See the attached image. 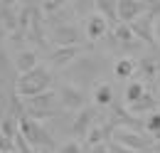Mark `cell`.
<instances>
[{"mask_svg":"<svg viewBox=\"0 0 160 153\" xmlns=\"http://www.w3.org/2000/svg\"><path fill=\"white\" fill-rule=\"evenodd\" d=\"M62 5H64V3H59V0H44V3H42V10H44V13H57Z\"/></svg>","mask_w":160,"mask_h":153,"instance_id":"obj_22","label":"cell"},{"mask_svg":"<svg viewBox=\"0 0 160 153\" xmlns=\"http://www.w3.org/2000/svg\"><path fill=\"white\" fill-rule=\"evenodd\" d=\"M15 148H18L20 153H32V146H30V143H27V141H25L20 134L15 136Z\"/></svg>","mask_w":160,"mask_h":153,"instance_id":"obj_21","label":"cell"},{"mask_svg":"<svg viewBox=\"0 0 160 153\" xmlns=\"http://www.w3.org/2000/svg\"><path fill=\"white\" fill-rule=\"evenodd\" d=\"M62 99H64V106H67V109H81V106H84V96H81V92L74 89V87H64V89H62Z\"/></svg>","mask_w":160,"mask_h":153,"instance_id":"obj_13","label":"cell"},{"mask_svg":"<svg viewBox=\"0 0 160 153\" xmlns=\"http://www.w3.org/2000/svg\"><path fill=\"white\" fill-rule=\"evenodd\" d=\"M108 151H111V153H136V151H128V148H123V146H118V143H113V141H111Z\"/></svg>","mask_w":160,"mask_h":153,"instance_id":"obj_24","label":"cell"},{"mask_svg":"<svg viewBox=\"0 0 160 153\" xmlns=\"http://www.w3.org/2000/svg\"><path fill=\"white\" fill-rule=\"evenodd\" d=\"M0 134L15 141V136H18V121L15 119H2L0 121Z\"/></svg>","mask_w":160,"mask_h":153,"instance_id":"obj_18","label":"cell"},{"mask_svg":"<svg viewBox=\"0 0 160 153\" xmlns=\"http://www.w3.org/2000/svg\"><path fill=\"white\" fill-rule=\"evenodd\" d=\"M145 13H148V8L140 0H118V22H123V25L136 22Z\"/></svg>","mask_w":160,"mask_h":153,"instance_id":"obj_5","label":"cell"},{"mask_svg":"<svg viewBox=\"0 0 160 153\" xmlns=\"http://www.w3.org/2000/svg\"><path fill=\"white\" fill-rule=\"evenodd\" d=\"M94 8H96V15H101L111 27L118 25V3L116 0H96Z\"/></svg>","mask_w":160,"mask_h":153,"instance_id":"obj_8","label":"cell"},{"mask_svg":"<svg viewBox=\"0 0 160 153\" xmlns=\"http://www.w3.org/2000/svg\"><path fill=\"white\" fill-rule=\"evenodd\" d=\"M18 134L30 143V146H40V143H49V136L44 134L37 121H32L30 116H20L18 119Z\"/></svg>","mask_w":160,"mask_h":153,"instance_id":"obj_3","label":"cell"},{"mask_svg":"<svg viewBox=\"0 0 160 153\" xmlns=\"http://www.w3.org/2000/svg\"><path fill=\"white\" fill-rule=\"evenodd\" d=\"M42 153H49V151H42Z\"/></svg>","mask_w":160,"mask_h":153,"instance_id":"obj_27","label":"cell"},{"mask_svg":"<svg viewBox=\"0 0 160 153\" xmlns=\"http://www.w3.org/2000/svg\"><path fill=\"white\" fill-rule=\"evenodd\" d=\"M108 22L101 18V15H91V18L86 20V37L89 40H101L106 32H108Z\"/></svg>","mask_w":160,"mask_h":153,"instance_id":"obj_9","label":"cell"},{"mask_svg":"<svg viewBox=\"0 0 160 153\" xmlns=\"http://www.w3.org/2000/svg\"><path fill=\"white\" fill-rule=\"evenodd\" d=\"M62 153H81V146L77 143V141H69V143H64Z\"/></svg>","mask_w":160,"mask_h":153,"instance_id":"obj_23","label":"cell"},{"mask_svg":"<svg viewBox=\"0 0 160 153\" xmlns=\"http://www.w3.org/2000/svg\"><path fill=\"white\" fill-rule=\"evenodd\" d=\"M77 55H79V47H59V50H54V52L49 55V62L57 64V67H62V64H69Z\"/></svg>","mask_w":160,"mask_h":153,"instance_id":"obj_12","label":"cell"},{"mask_svg":"<svg viewBox=\"0 0 160 153\" xmlns=\"http://www.w3.org/2000/svg\"><path fill=\"white\" fill-rule=\"evenodd\" d=\"M103 136H106V129H101V126H94L89 136H86V143H91V146H99V143H106L103 141Z\"/></svg>","mask_w":160,"mask_h":153,"instance_id":"obj_19","label":"cell"},{"mask_svg":"<svg viewBox=\"0 0 160 153\" xmlns=\"http://www.w3.org/2000/svg\"><path fill=\"white\" fill-rule=\"evenodd\" d=\"M94 111L91 109H81L79 116H77V121H74V126H72V131L77 136H89V131L94 129Z\"/></svg>","mask_w":160,"mask_h":153,"instance_id":"obj_10","label":"cell"},{"mask_svg":"<svg viewBox=\"0 0 160 153\" xmlns=\"http://www.w3.org/2000/svg\"><path fill=\"white\" fill-rule=\"evenodd\" d=\"M131 30H133L136 40H143V42H148V45H155V42H158V40H155V18H153L150 13H145V15H140L136 22H131Z\"/></svg>","mask_w":160,"mask_h":153,"instance_id":"obj_4","label":"cell"},{"mask_svg":"<svg viewBox=\"0 0 160 153\" xmlns=\"http://www.w3.org/2000/svg\"><path fill=\"white\" fill-rule=\"evenodd\" d=\"M113 72H116L118 79H128V76H133V72H136V59H131V57L118 59L116 67H113Z\"/></svg>","mask_w":160,"mask_h":153,"instance_id":"obj_16","label":"cell"},{"mask_svg":"<svg viewBox=\"0 0 160 153\" xmlns=\"http://www.w3.org/2000/svg\"><path fill=\"white\" fill-rule=\"evenodd\" d=\"M108 134H111V141L113 143H118L123 148H128V151H136V153H155L160 151V143L155 138H150V136L140 134V131H133V129H108Z\"/></svg>","mask_w":160,"mask_h":153,"instance_id":"obj_1","label":"cell"},{"mask_svg":"<svg viewBox=\"0 0 160 153\" xmlns=\"http://www.w3.org/2000/svg\"><path fill=\"white\" fill-rule=\"evenodd\" d=\"M126 111L131 116H136V119H145V114H153V111H158V99L153 94H145L140 96L136 104H131V106H126Z\"/></svg>","mask_w":160,"mask_h":153,"instance_id":"obj_7","label":"cell"},{"mask_svg":"<svg viewBox=\"0 0 160 153\" xmlns=\"http://www.w3.org/2000/svg\"><path fill=\"white\" fill-rule=\"evenodd\" d=\"M15 67H18L20 74H27V72L37 69V55H35L32 50H22L20 55L15 57Z\"/></svg>","mask_w":160,"mask_h":153,"instance_id":"obj_11","label":"cell"},{"mask_svg":"<svg viewBox=\"0 0 160 153\" xmlns=\"http://www.w3.org/2000/svg\"><path fill=\"white\" fill-rule=\"evenodd\" d=\"M52 40L59 47H77L79 42V30L74 25H54L52 27Z\"/></svg>","mask_w":160,"mask_h":153,"instance_id":"obj_6","label":"cell"},{"mask_svg":"<svg viewBox=\"0 0 160 153\" xmlns=\"http://www.w3.org/2000/svg\"><path fill=\"white\" fill-rule=\"evenodd\" d=\"M113 30V37L118 40L121 45H128V47H133V42H136V35H133V30H131V25H123L118 22L116 27H111Z\"/></svg>","mask_w":160,"mask_h":153,"instance_id":"obj_14","label":"cell"},{"mask_svg":"<svg viewBox=\"0 0 160 153\" xmlns=\"http://www.w3.org/2000/svg\"><path fill=\"white\" fill-rule=\"evenodd\" d=\"M155 40H160V15L155 18Z\"/></svg>","mask_w":160,"mask_h":153,"instance_id":"obj_26","label":"cell"},{"mask_svg":"<svg viewBox=\"0 0 160 153\" xmlns=\"http://www.w3.org/2000/svg\"><path fill=\"white\" fill-rule=\"evenodd\" d=\"M143 94H145V84H143V82H133V84H128V87H126V106L136 104Z\"/></svg>","mask_w":160,"mask_h":153,"instance_id":"obj_17","label":"cell"},{"mask_svg":"<svg viewBox=\"0 0 160 153\" xmlns=\"http://www.w3.org/2000/svg\"><path fill=\"white\" fill-rule=\"evenodd\" d=\"M94 104L111 106V104H113V89H111L108 84H99V87L94 89Z\"/></svg>","mask_w":160,"mask_h":153,"instance_id":"obj_15","label":"cell"},{"mask_svg":"<svg viewBox=\"0 0 160 153\" xmlns=\"http://www.w3.org/2000/svg\"><path fill=\"white\" fill-rule=\"evenodd\" d=\"M91 153H111V151H108V146H106V143H99V146H94V148H91Z\"/></svg>","mask_w":160,"mask_h":153,"instance_id":"obj_25","label":"cell"},{"mask_svg":"<svg viewBox=\"0 0 160 153\" xmlns=\"http://www.w3.org/2000/svg\"><path fill=\"white\" fill-rule=\"evenodd\" d=\"M47 87H49V72L42 69V67L27 72V74H20V79H18V94L22 99H32V96L44 94V92H49Z\"/></svg>","mask_w":160,"mask_h":153,"instance_id":"obj_2","label":"cell"},{"mask_svg":"<svg viewBox=\"0 0 160 153\" xmlns=\"http://www.w3.org/2000/svg\"><path fill=\"white\" fill-rule=\"evenodd\" d=\"M0 153H18L15 141H12V138H8V136H2V134H0Z\"/></svg>","mask_w":160,"mask_h":153,"instance_id":"obj_20","label":"cell"}]
</instances>
